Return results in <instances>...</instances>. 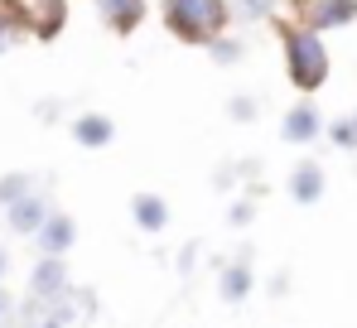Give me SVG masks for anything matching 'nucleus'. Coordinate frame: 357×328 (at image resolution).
I'll return each instance as SVG.
<instances>
[{
  "label": "nucleus",
  "instance_id": "1",
  "mask_svg": "<svg viewBox=\"0 0 357 328\" xmlns=\"http://www.w3.org/2000/svg\"><path fill=\"white\" fill-rule=\"evenodd\" d=\"M160 20L178 44L208 49L218 34L232 29V0H160Z\"/></svg>",
  "mask_w": 357,
  "mask_h": 328
},
{
  "label": "nucleus",
  "instance_id": "2",
  "mask_svg": "<svg viewBox=\"0 0 357 328\" xmlns=\"http://www.w3.org/2000/svg\"><path fill=\"white\" fill-rule=\"evenodd\" d=\"M280 44H285V73L299 92H319L328 82V49L319 39V29L309 24H280Z\"/></svg>",
  "mask_w": 357,
  "mask_h": 328
},
{
  "label": "nucleus",
  "instance_id": "3",
  "mask_svg": "<svg viewBox=\"0 0 357 328\" xmlns=\"http://www.w3.org/2000/svg\"><path fill=\"white\" fill-rule=\"evenodd\" d=\"M49 218V198L39 193V188H29V193H20L10 208H5V222H10V232H24V237H34L39 227Z\"/></svg>",
  "mask_w": 357,
  "mask_h": 328
},
{
  "label": "nucleus",
  "instance_id": "4",
  "mask_svg": "<svg viewBox=\"0 0 357 328\" xmlns=\"http://www.w3.org/2000/svg\"><path fill=\"white\" fill-rule=\"evenodd\" d=\"M92 5H97V15L112 34H135L145 10H150V0H92Z\"/></svg>",
  "mask_w": 357,
  "mask_h": 328
},
{
  "label": "nucleus",
  "instance_id": "5",
  "mask_svg": "<svg viewBox=\"0 0 357 328\" xmlns=\"http://www.w3.org/2000/svg\"><path fill=\"white\" fill-rule=\"evenodd\" d=\"M357 20V0H309V10H304V24L309 29H348Z\"/></svg>",
  "mask_w": 357,
  "mask_h": 328
},
{
  "label": "nucleus",
  "instance_id": "6",
  "mask_svg": "<svg viewBox=\"0 0 357 328\" xmlns=\"http://www.w3.org/2000/svg\"><path fill=\"white\" fill-rule=\"evenodd\" d=\"M319 131H324V116L314 102H295V107L285 111V121H280V135L290 140V145H309V140H319Z\"/></svg>",
  "mask_w": 357,
  "mask_h": 328
},
{
  "label": "nucleus",
  "instance_id": "7",
  "mask_svg": "<svg viewBox=\"0 0 357 328\" xmlns=\"http://www.w3.org/2000/svg\"><path fill=\"white\" fill-rule=\"evenodd\" d=\"M73 135H77V145H82V150H102V145H112V140H116V126H112V116L87 111V116H77V121H73Z\"/></svg>",
  "mask_w": 357,
  "mask_h": 328
},
{
  "label": "nucleus",
  "instance_id": "8",
  "mask_svg": "<svg viewBox=\"0 0 357 328\" xmlns=\"http://www.w3.org/2000/svg\"><path fill=\"white\" fill-rule=\"evenodd\" d=\"M130 218H135L140 232H165L169 227V203L160 193H135L130 198Z\"/></svg>",
  "mask_w": 357,
  "mask_h": 328
},
{
  "label": "nucleus",
  "instance_id": "9",
  "mask_svg": "<svg viewBox=\"0 0 357 328\" xmlns=\"http://www.w3.org/2000/svg\"><path fill=\"white\" fill-rule=\"evenodd\" d=\"M34 237H39V246H44V256H63V251L73 246V237H77V227H73V218H63V213H49V218H44V227H39Z\"/></svg>",
  "mask_w": 357,
  "mask_h": 328
},
{
  "label": "nucleus",
  "instance_id": "10",
  "mask_svg": "<svg viewBox=\"0 0 357 328\" xmlns=\"http://www.w3.org/2000/svg\"><path fill=\"white\" fill-rule=\"evenodd\" d=\"M290 198L304 203V208L324 198V169H319V164H299L295 174H290Z\"/></svg>",
  "mask_w": 357,
  "mask_h": 328
},
{
  "label": "nucleus",
  "instance_id": "11",
  "mask_svg": "<svg viewBox=\"0 0 357 328\" xmlns=\"http://www.w3.org/2000/svg\"><path fill=\"white\" fill-rule=\"evenodd\" d=\"M63 280H68L63 256H44V261L34 266V295H39V299H59V295H63Z\"/></svg>",
  "mask_w": 357,
  "mask_h": 328
},
{
  "label": "nucleus",
  "instance_id": "12",
  "mask_svg": "<svg viewBox=\"0 0 357 328\" xmlns=\"http://www.w3.org/2000/svg\"><path fill=\"white\" fill-rule=\"evenodd\" d=\"M246 290H251V271H246V261L227 266V271H222V299H241Z\"/></svg>",
  "mask_w": 357,
  "mask_h": 328
},
{
  "label": "nucleus",
  "instance_id": "13",
  "mask_svg": "<svg viewBox=\"0 0 357 328\" xmlns=\"http://www.w3.org/2000/svg\"><path fill=\"white\" fill-rule=\"evenodd\" d=\"M328 140H333L338 150H357V116H343V121H333V126H328Z\"/></svg>",
  "mask_w": 357,
  "mask_h": 328
},
{
  "label": "nucleus",
  "instance_id": "14",
  "mask_svg": "<svg viewBox=\"0 0 357 328\" xmlns=\"http://www.w3.org/2000/svg\"><path fill=\"white\" fill-rule=\"evenodd\" d=\"M208 54L218 58V63H237V58L246 54V44H241V39H232V34H218V39L208 44Z\"/></svg>",
  "mask_w": 357,
  "mask_h": 328
},
{
  "label": "nucleus",
  "instance_id": "15",
  "mask_svg": "<svg viewBox=\"0 0 357 328\" xmlns=\"http://www.w3.org/2000/svg\"><path fill=\"white\" fill-rule=\"evenodd\" d=\"M34 184H29V174H10V179H0V208H10L20 193H29Z\"/></svg>",
  "mask_w": 357,
  "mask_h": 328
},
{
  "label": "nucleus",
  "instance_id": "16",
  "mask_svg": "<svg viewBox=\"0 0 357 328\" xmlns=\"http://www.w3.org/2000/svg\"><path fill=\"white\" fill-rule=\"evenodd\" d=\"M237 10L246 20H266V15H275V0H237Z\"/></svg>",
  "mask_w": 357,
  "mask_h": 328
},
{
  "label": "nucleus",
  "instance_id": "17",
  "mask_svg": "<svg viewBox=\"0 0 357 328\" xmlns=\"http://www.w3.org/2000/svg\"><path fill=\"white\" fill-rule=\"evenodd\" d=\"M227 116H232V121H241V126H246V121H256V102H251V97H237V102H232V107H227Z\"/></svg>",
  "mask_w": 357,
  "mask_h": 328
},
{
  "label": "nucleus",
  "instance_id": "18",
  "mask_svg": "<svg viewBox=\"0 0 357 328\" xmlns=\"http://www.w3.org/2000/svg\"><path fill=\"white\" fill-rule=\"evenodd\" d=\"M251 222V203L241 198V203H232V227H246Z\"/></svg>",
  "mask_w": 357,
  "mask_h": 328
},
{
  "label": "nucleus",
  "instance_id": "19",
  "mask_svg": "<svg viewBox=\"0 0 357 328\" xmlns=\"http://www.w3.org/2000/svg\"><path fill=\"white\" fill-rule=\"evenodd\" d=\"M5 314H10V299H5V290H0V324H5Z\"/></svg>",
  "mask_w": 357,
  "mask_h": 328
},
{
  "label": "nucleus",
  "instance_id": "20",
  "mask_svg": "<svg viewBox=\"0 0 357 328\" xmlns=\"http://www.w3.org/2000/svg\"><path fill=\"white\" fill-rule=\"evenodd\" d=\"M5 266H10V256H5V251H0V275H5Z\"/></svg>",
  "mask_w": 357,
  "mask_h": 328
},
{
  "label": "nucleus",
  "instance_id": "21",
  "mask_svg": "<svg viewBox=\"0 0 357 328\" xmlns=\"http://www.w3.org/2000/svg\"><path fill=\"white\" fill-rule=\"evenodd\" d=\"M34 5H44V0H34Z\"/></svg>",
  "mask_w": 357,
  "mask_h": 328
}]
</instances>
